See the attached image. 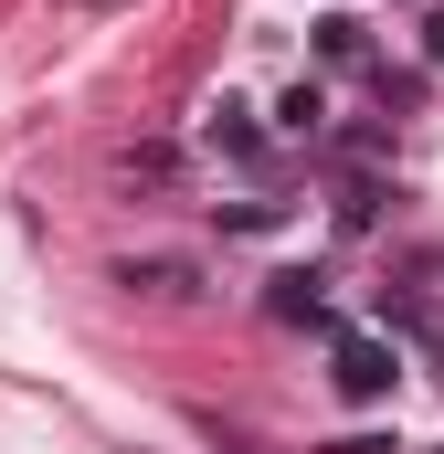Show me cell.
Wrapping results in <instances>:
<instances>
[{"label": "cell", "instance_id": "9c48e42d", "mask_svg": "<svg viewBox=\"0 0 444 454\" xmlns=\"http://www.w3.org/2000/svg\"><path fill=\"white\" fill-rule=\"evenodd\" d=\"M424 53H434V64H444V11H434V21H424Z\"/></svg>", "mask_w": 444, "mask_h": 454}, {"label": "cell", "instance_id": "3957f363", "mask_svg": "<svg viewBox=\"0 0 444 454\" xmlns=\"http://www.w3.org/2000/svg\"><path fill=\"white\" fill-rule=\"evenodd\" d=\"M265 307H275L286 328H329V275H307V264H286V275H265Z\"/></svg>", "mask_w": 444, "mask_h": 454}, {"label": "cell", "instance_id": "5b68a950", "mask_svg": "<svg viewBox=\"0 0 444 454\" xmlns=\"http://www.w3.org/2000/svg\"><path fill=\"white\" fill-rule=\"evenodd\" d=\"M116 286H138V296H191L202 275H191V264H170V254H148V264H116Z\"/></svg>", "mask_w": 444, "mask_h": 454}, {"label": "cell", "instance_id": "52a82bcc", "mask_svg": "<svg viewBox=\"0 0 444 454\" xmlns=\"http://www.w3.org/2000/svg\"><path fill=\"white\" fill-rule=\"evenodd\" d=\"M212 223L254 243V232H275V223H286V201H212Z\"/></svg>", "mask_w": 444, "mask_h": 454}, {"label": "cell", "instance_id": "6da1fadb", "mask_svg": "<svg viewBox=\"0 0 444 454\" xmlns=\"http://www.w3.org/2000/svg\"><path fill=\"white\" fill-rule=\"evenodd\" d=\"M329 380H338V402H392L402 391V348L392 339H338Z\"/></svg>", "mask_w": 444, "mask_h": 454}, {"label": "cell", "instance_id": "7a4b0ae2", "mask_svg": "<svg viewBox=\"0 0 444 454\" xmlns=\"http://www.w3.org/2000/svg\"><path fill=\"white\" fill-rule=\"evenodd\" d=\"M202 137H212L222 159H265V148H275V127H254L243 96H212V106H202Z\"/></svg>", "mask_w": 444, "mask_h": 454}, {"label": "cell", "instance_id": "277c9868", "mask_svg": "<svg viewBox=\"0 0 444 454\" xmlns=\"http://www.w3.org/2000/svg\"><path fill=\"white\" fill-rule=\"evenodd\" d=\"M318 64H338V74H360V64H370V32H360L349 11H329V21H318Z\"/></svg>", "mask_w": 444, "mask_h": 454}, {"label": "cell", "instance_id": "ba28073f", "mask_svg": "<svg viewBox=\"0 0 444 454\" xmlns=\"http://www.w3.org/2000/svg\"><path fill=\"white\" fill-rule=\"evenodd\" d=\"M338 223L370 232V223H381V191H370V180H349V191H338Z\"/></svg>", "mask_w": 444, "mask_h": 454}, {"label": "cell", "instance_id": "8992f818", "mask_svg": "<svg viewBox=\"0 0 444 454\" xmlns=\"http://www.w3.org/2000/svg\"><path fill=\"white\" fill-rule=\"evenodd\" d=\"M318 127H329V96L318 85H286L275 96V137H318Z\"/></svg>", "mask_w": 444, "mask_h": 454}]
</instances>
